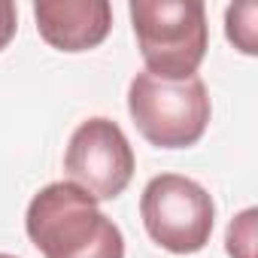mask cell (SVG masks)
I'll return each instance as SVG.
<instances>
[{
	"label": "cell",
	"instance_id": "cell-2",
	"mask_svg": "<svg viewBox=\"0 0 258 258\" xmlns=\"http://www.w3.org/2000/svg\"><path fill=\"white\" fill-rule=\"evenodd\" d=\"M131 22L146 73L161 79L198 76L210 28L201 0H134Z\"/></svg>",
	"mask_w": 258,
	"mask_h": 258
},
{
	"label": "cell",
	"instance_id": "cell-4",
	"mask_svg": "<svg viewBox=\"0 0 258 258\" xmlns=\"http://www.w3.org/2000/svg\"><path fill=\"white\" fill-rule=\"evenodd\" d=\"M140 216L149 237L176 255L198 252L210 243L216 207L210 191L179 173L152 176L140 198Z\"/></svg>",
	"mask_w": 258,
	"mask_h": 258
},
{
	"label": "cell",
	"instance_id": "cell-6",
	"mask_svg": "<svg viewBox=\"0 0 258 258\" xmlns=\"http://www.w3.org/2000/svg\"><path fill=\"white\" fill-rule=\"evenodd\" d=\"M40 37L58 52H88L100 46L112 28L106 0H40L34 4Z\"/></svg>",
	"mask_w": 258,
	"mask_h": 258
},
{
	"label": "cell",
	"instance_id": "cell-1",
	"mask_svg": "<svg viewBox=\"0 0 258 258\" xmlns=\"http://www.w3.org/2000/svg\"><path fill=\"white\" fill-rule=\"evenodd\" d=\"M25 228L46 258H124L118 225L73 182H49L40 188L28 204Z\"/></svg>",
	"mask_w": 258,
	"mask_h": 258
},
{
	"label": "cell",
	"instance_id": "cell-9",
	"mask_svg": "<svg viewBox=\"0 0 258 258\" xmlns=\"http://www.w3.org/2000/svg\"><path fill=\"white\" fill-rule=\"evenodd\" d=\"M16 28H19V10L10 0H0V52L10 46V40L16 37Z\"/></svg>",
	"mask_w": 258,
	"mask_h": 258
},
{
	"label": "cell",
	"instance_id": "cell-8",
	"mask_svg": "<svg viewBox=\"0 0 258 258\" xmlns=\"http://www.w3.org/2000/svg\"><path fill=\"white\" fill-rule=\"evenodd\" d=\"M255 225H258V210L255 207L234 216V222L228 225V237H225L231 258H255V243H258Z\"/></svg>",
	"mask_w": 258,
	"mask_h": 258
},
{
	"label": "cell",
	"instance_id": "cell-3",
	"mask_svg": "<svg viewBox=\"0 0 258 258\" xmlns=\"http://www.w3.org/2000/svg\"><path fill=\"white\" fill-rule=\"evenodd\" d=\"M127 112L152 146L185 149L204 137L213 106L201 76L161 79L143 70L127 85Z\"/></svg>",
	"mask_w": 258,
	"mask_h": 258
},
{
	"label": "cell",
	"instance_id": "cell-10",
	"mask_svg": "<svg viewBox=\"0 0 258 258\" xmlns=\"http://www.w3.org/2000/svg\"><path fill=\"white\" fill-rule=\"evenodd\" d=\"M0 258H16V255H7V252H0Z\"/></svg>",
	"mask_w": 258,
	"mask_h": 258
},
{
	"label": "cell",
	"instance_id": "cell-5",
	"mask_svg": "<svg viewBox=\"0 0 258 258\" xmlns=\"http://www.w3.org/2000/svg\"><path fill=\"white\" fill-rule=\"evenodd\" d=\"M137 158L124 131L103 115L85 118L70 134L64 152V170L85 195L94 201L118 198L134 176Z\"/></svg>",
	"mask_w": 258,
	"mask_h": 258
},
{
	"label": "cell",
	"instance_id": "cell-7",
	"mask_svg": "<svg viewBox=\"0 0 258 258\" xmlns=\"http://www.w3.org/2000/svg\"><path fill=\"white\" fill-rule=\"evenodd\" d=\"M258 4H234L225 13V34L228 40L243 52V55H255L258 52Z\"/></svg>",
	"mask_w": 258,
	"mask_h": 258
}]
</instances>
